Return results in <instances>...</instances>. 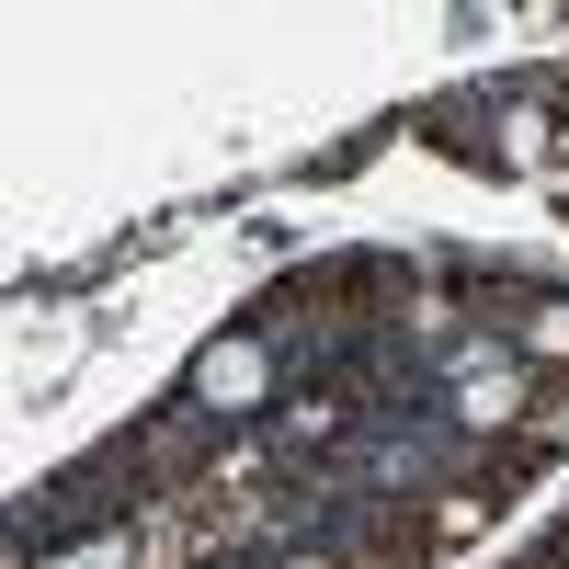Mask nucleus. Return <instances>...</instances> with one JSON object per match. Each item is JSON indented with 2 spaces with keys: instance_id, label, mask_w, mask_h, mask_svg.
<instances>
[{
  "instance_id": "nucleus-1",
  "label": "nucleus",
  "mask_w": 569,
  "mask_h": 569,
  "mask_svg": "<svg viewBox=\"0 0 569 569\" xmlns=\"http://www.w3.org/2000/svg\"><path fill=\"white\" fill-rule=\"evenodd\" d=\"M525 353L536 365H569V297H525Z\"/></svg>"
},
{
  "instance_id": "nucleus-2",
  "label": "nucleus",
  "mask_w": 569,
  "mask_h": 569,
  "mask_svg": "<svg viewBox=\"0 0 569 569\" xmlns=\"http://www.w3.org/2000/svg\"><path fill=\"white\" fill-rule=\"evenodd\" d=\"M284 569H353V558H284Z\"/></svg>"
}]
</instances>
